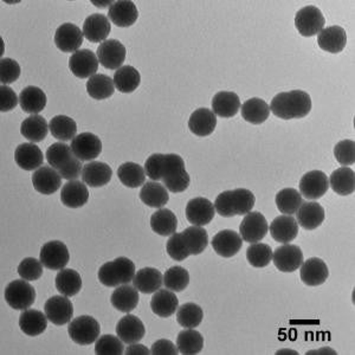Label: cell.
I'll return each mask as SVG.
<instances>
[{
	"label": "cell",
	"instance_id": "cell-53",
	"mask_svg": "<svg viewBox=\"0 0 355 355\" xmlns=\"http://www.w3.org/2000/svg\"><path fill=\"white\" fill-rule=\"evenodd\" d=\"M246 259L254 268H266L272 259V250L268 244L254 243L246 250Z\"/></svg>",
	"mask_w": 355,
	"mask_h": 355
},
{
	"label": "cell",
	"instance_id": "cell-45",
	"mask_svg": "<svg viewBox=\"0 0 355 355\" xmlns=\"http://www.w3.org/2000/svg\"><path fill=\"white\" fill-rule=\"evenodd\" d=\"M49 130L57 140L67 142L76 137L77 125L71 117L57 115L49 122Z\"/></svg>",
	"mask_w": 355,
	"mask_h": 355
},
{
	"label": "cell",
	"instance_id": "cell-24",
	"mask_svg": "<svg viewBox=\"0 0 355 355\" xmlns=\"http://www.w3.org/2000/svg\"><path fill=\"white\" fill-rule=\"evenodd\" d=\"M146 329L141 320L135 315L128 314L123 316L116 324V334L122 343L127 345L141 341L145 336Z\"/></svg>",
	"mask_w": 355,
	"mask_h": 355
},
{
	"label": "cell",
	"instance_id": "cell-5",
	"mask_svg": "<svg viewBox=\"0 0 355 355\" xmlns=\"http://www.w3.org/2000/svg\"><path fill=\"white\" fill-rule=\"evenodd\" d=\"M135 276V264L127 257H117L98 269L97 277L105 287L117 288L132 282Z\"/></svg>",
	"mask_w": 355,
	"mask_h": 355
},
{
	"label": "cell",
	"instance_id": "cell-7",
	"mask_svg": "<svg viewBox=\"0 0 355 355\" xmlns=\"http://www.w3.org/2000/svg\"><path fill=\"white\" fill-rule=\"evenodd\" d=\"M5 300L15 311H26L36 301V291L26 279H16L5 289Z\"/></svg>",
	"mask_w": 355,
	"mask_h": 355
},
{
	"label": "cell",
	"instance_id": "cell-36",
	"mask_svg": "<svg viewBox=\"0 0 355 355\" xmlns=\"http://www.w3.org/2000/svg\"><path fill=\"white\" fill-rule=\"evenodd\" d=\"M48 321L44 313L36 309H26L19 316V327L24 334L37 336L44 333L48 327Z\"/></svg>",
	"mask_w": 355,
	"mask_h": 355
},
{
	"label": "cell",
	"instance_id": "cell-56",
	"mask_svg": "<svg viewBox=\"0 0 355 355\" xmlns=\"http://www.w3.org/2000/svg\"><path fill=\"white\" fill-rule=\"evenodd\" d=\"M334 155L340 165H354L355 142L353 140H343L338 142L334 147Z\"/></svg>",
	"mask_w": 355,
	"mask_h": 355
},
{
	"label": "cell",
	"instance_id": "cell-57",
	"mask_svg": "<svg viewBox=\"0 0 355 355\" xmlns=\"http://www.w3.org/2000/svg\"><path fill=\"white\" fill-rule=\"evenodd\" d=\"M21 76V65L12 58H3L0 62V81L3 85L16 82Z\"/></svg>",
	"mask_w": 355,
	"mask_h": 355
},
{
	"label": "cell",
	"instance_id": "cell-23",
	"mask_svg": "<svg viewBox=\"0 0 355 355\" xmlns=\"http://www.w3.org/2000/svg\"><path fill=\"white\" fill-rule=\"evenodd\" d=\"M110 21L108 17L101 13H93L87 17L83 24V35L92 43H103L110 33Z\"/></svg>",
	"mask_w": 355,
	"mask_h": 355
},
{
	"label": "cell",
	"instance_id": "cell-54",
	"mask_svg": "<svg viewBox=\"0 0 355 355\" xmlns=\"http://www.w3.org/2000/svg\"><path fill=\"white\" fill-rule=\"evenodd\" d=\"M95 353L97 355H121L125 353V347L119 336L105 334L95 341Z\"/></svg>",
	"mask_w": 355,
	"mask_h": 355
},
{
	"label": "cell",
	"instance_id": "cell-29",
	"mask_svg": "<svg viewBox=\"0 0 355 355\" xmlns=\"http://www.w3.org/2000/svg\"><path fill=\"white\" fill-rule=\"evenodd\" d=\"M113 171L105 162H92L83 166L82 180L89 187H102L110 182Z\"/></svg>",
	"mask_w": 355,
	"mask_h": 355
},
{
	"label": "cell",
	"instance_id": "cell-20",
	"mask_svg": "<svg viewBox=\"0 0 355 355\" xmlns=\"http://www.w3.org/2000/svg\"><path fill=\"white\" fill-rule=\"evenodd\" d=\"M300 277L302 282L309 287H318L326 282L329 276V270L326 263L318 257H313L302 263L300 266Z\"/></svg>",
	"mask_w": 355,
	"mask_h": 355
},
{
	"label": "cell",
	"instance_id": "cell-19",
	"mask_svg": "<svg viewBox=\"0 0 355 355\" xmlns=\"http://www.w3.org/2000/svg\"><path fill=\"white\" fill-rule=\"evenodd\" d=\"M33 184L37 192L50 196L61 189V174L51 166H42L33 172Z\"/></svg>",
	"mask_w": 355,
	"mask_h": 355
},
{
	"label": "cell",
	"instance_id": "cell-40",
	"mask_svg": "<svg viewBox=\"0 0 355 355\" xmlns=\"http://www.w3.org/2000/svg\"><path fill=\"white\" fill-rule=\"evenodd\" d=\"M140 199L145 205L154 209H162V206L168 202L170 196L168 190L160 182H145L140 191Z\"/></svg>",
	"mask_w": 355,
	"mask_h": 355
},
{
	"label": "cell",
	"instance_id": "cell-44",
	"mask_svg": "<svg viewBox=\"0 0 355 355\" xmlns=\"http://www.w3.org/2000/svg\"><path fill=\"white\" fill-rule=\"evenodd\" d=\"M150 227L155 234L164 237L172 236L177 231V216L168 209H159L150 217Z\"/></svg>",
	"mask_w": 355,
	"mask_h": 355
},
{
	"label": "cell",
	"instance_id": "cell-55",
	"mask_svg": "<svg viewBox=\"0 0 355 355\" xmlns=\"http://www.w3.org/2000/svg\"><path fill=\"white\" fill-rule=\"evenodd\" d=\"M43 264L41 261H38L33 257H28L21 261V264L18 266V274L21 279L26 281H36L41 279L43 275Z\"/></svg>",
	"mask_w": 355,
	"mask_h": 355
},
{
	"label": "cell",
	"instance_id": "cell-59",
	"mask_svg": "<svg viewBox=\"0 0 355 355\" xmlns=\"http://www.w3.org/2000/svg\"><path fill=\"white\" fill-rule=\"evenodd\" d=\"M19 103V98L17 97V94L12 88L8 85H1L0 88V110L1 113H8L16 108L17 105Z\"/></svg>",
	"mask_w": 355,
	"mask_h": 355
},
{
	"label": "cell",
	"instance_id": "cell-26",
	"mask_svg": "<svg viewBox=\"0 0 355 355\" xmlns=\"http://www.w3.org/2000/svg\"><path fill=\"white\" fill-rule=\"evenodd\" d=\"M271 237L276 242L288 244L293 242L299 234V224L293 216H279L269 226Z\"/></svg>",
	"mask_w": 355,
	"mask_h": 355
},
{
	"label": "cell",
	"instance_id": "cell-8",
	"mask_svg": "<svg viewBox=\"0 0 355 355\" xmlns=\"http://www.w3.org/2000/svg\"><path fill=\"white\" fill-rule=\"evenodd\" d=\"M326 19L320 8L313 5L302 8L296 12L295 26L303 37H313L320 33L324 26Z\"/></svg>",
	"mask_w": 355,
	"mask_h": 355
},
{
	"label": "cell",
	"instance_id": "cell-13",
	"mask_svg": "<svg viewBox=\"0 0 355 355\" xmlns=\"http://www.w3.org/2000/svg\"><path fill=\"white\" fill-rule=\"evenodd\" d=\"M69 69L78 78H90L96 75L98 58L92 50L82 49L69 58Z\"/></svg>",
	"mask_w": 355,
	"mask_h": 355
},
{
	"label": "cell",
	"instance_id": "cell-30",
	"mask_svg": "<svg viewBox=\"0 0 355 355\" xmlns=\"http://www.w3.org/2000/svg\"><path fill=\"white\" fill-rule=\"evenodd\" d=\"M296 214V222L304 230H315L322 225L324 220V210L319 202H302Z\"/></svg>",
	"mask_w": 355,
	"mask_h": 355
},
{
	"label": "cell",
	"instance_id": "cell-10",
	"mask_svg": "<svg viewBox=\"0 0 355 355\" xmlns=\"http://www.w3.org/2000/svg\"><path fill=\"white\" fill-rule=\"evenodd\" d=\"M268 230H269V224L266 222V217L257 211L254 212L251 211L245 214V217L239 225L241 237L245 242L251 244L261 242L268 234Z\"/></svg>",
	"mask_w": 355,
	"mask_h": 355
},
{
	"label": "cell",
	"instance_id": "cell-51",
	"mask_svg": "<svg viewBox=\"0 0 355 355\" xmlns=\"http://www.w3.org/2000/svg\"><path fill=\"white\" fill-rule=\"evenodd\" d=\"M204 318L202 307L196 303H185L177 311V321L182 327L193 329L198 327Z\"/></svg>",
	"mask_w": 355,
	"mask_h": 355
},
{
	"label": "cell",
	"instance_id": "cell-37",
	"mask_svg": "<svg viewBox=\"0 0 355 355\" xmlns=\"http://www.w3.org/2000/svg\"><path fill=\"white\" fill-rule=\"evenodd\" d=\"M19 105L25 113L36 115L44 110L46 105V95L41 88L30 85L21 90L19 95Z\"/></svg>",
	"mask_w": 355,
	"mask_h": 355
},
{
	"label": "cell",
	"instance_id": "cell-11",
	"mask_svg": "<svg viewBox=\"0 0 355 355\" xmlns=\"http://www.w3.org/2000/svg\"><path fill=\"white\" fill-rule=\"evenodd\" d=\"M44 313L50 322L63 326L73 319V303L64 295L53 296L45 302Z\"/></svg>",
	"mask_w": 355,
	"mask_h": 355
},
{
	"label": "cell",
	"instance_id": "cell-21",
	"mask_svg": "<svg viewBox=\"0 0 355 355\" xmlns=\"http://www.w3.org/2000/svg\"><path fill=\"white\" fill-rule=\"evenodd\" d=\"M212 248L222 257L230 259L239 254L242 249L243 239L241 234L234 230H222L212 239Z\"/></svg>",
	"mask_w": 355,
	"mask_h": 355
},
{
	"label": "cell",
	"instance_id": "cell-9",
	"mask_svg": "<svg viewBox=\"0 0 355 355\" xmlns=\"http://www.w3.org/2000/svg\"><path fill=\"white\" fill-rule=\"evenodd\" d=\"M70 259L68 248L61 241H50L42 246L40 261L50 270L64 269Z\"/></svg>",
	"mask_w": 355,
	"mask_h": 355
},
{
	"label": "cell",
	"instance_id": "cell-1",
	"mask_svg": "<svg viewBox=\"0 0 355 355\" xmlns=\"http://www.w3.org/2000/svg\"><path fill=\"white\" fill-rule=\"evenodd\" d=\"M145 172L153 182H162L172 193H182L190 186L185 162L178 154H152L145 162Z\"/></svg>",
	"mask_w": 355,
	"mask_h": 355
},
{
	"label": "cell",
	"instance_id": "cell-34",
	"mask_svg": "<svg viewBox=\"0 0 355 355\" xmlns=\"http://www.w3.org/2000/svg\"><path fill=\"white\" fill-rule=\"evenodd\" d=\"M133 284L142 294H153L164 284V276L155 268H144L135 272Z\"/></svg>",
	"mask_w": 355,
	"mask_h": 355
},
{
	"label": "cell",
	"instance_id": "cell-12",
	"mask_svg": "<svg viewBox=\"0 0 355 355\" xmlns=\"http://www.w3.org/2000/svg\"><path fill=\"white\" fill-rule=\"evenodd\" d=\"M329 179L322 171H311L301 178L300 191L301 196L309 200H318L327 193Z\"/></svg>",
	"mask_w": 355,
	"mask_h": 355
},
{
	"label": "cell",
	"instance_id": "cell-33",
	"mask_svg": "<svg viewBox=\"0 0 355 355\" xmlns=\"http://www.w3.org/2000/svg\"><path fill=\"white\" fill-rule=\"evenodd\" d=\"M179 307L177 295L170 289H159L150 300V308L154 314L160 318H170L175 314Z\"/></svg>",
	"mask_w": 355,
	"mask_h": 355
},
{
	"label": "cell",
	"instance_id": "cell-17",
	"mask_svg": "<svg viewBox=\"0 0 355 355\" xmlns=\"http://www.w3.org/2000/svg\"><path fill=\"white\" fill-rule=\"evenodd\" d=\"M274 264L282 272H294L303 263V252L293 244L279 246L272 254Z\"/></svg>",
	"mask_w": 355,
	"mask_h": 355
},
{
	"label": "cell",
	"instance_id": "cell-64",
	"mask_svg": "<svg viewBox=\"0 0 355 355\" xmlns=\"http://www.w3.org/2000/svg\"><path fill=\"white\" fill-rule=\"evenodd\" d=\"M276 354H277V355H281V354L297 355V354H299V353H297V352H296V351H293V349H282V351L277 352V353H276Z\"/></svg>",
	"mask_w": 355,
	"mask_h": 355
},
{
	"label": "cell",
	"instance_id": "cell-28",
	"mask_svg": "<svg viewBox=\"0 0 355 355\" xmlns=\"http://www.w3.org/2000/svg\"><path fill=\"white\" fill-rule=\"evenodd\" d=\"M139 12L133 1L120 0L114 1L108 11V18L120 28H128L137 21Z\"/></svg>",
	"mask_w": 355,
	"mask_h": 355
},
{
	"label": "cell",
	"instance_id": "cell-18",
	"mask_svg": "<svg viewBox=\"0 0 355 355\" xmlns=\"http://www.w3.org/2000/svg\"><path fill=\"white\" fill-rule=\"evenodd\" d=\"M216 209L209 199L198 198L191 199L186 206V218L196 226L207 225L212 222Z\"/></svg>",
	"mask_w": 355,
	"mask_h": 355
},
{
	"label": "cell",
	"instance_id": "cell-41",
	"mask_svg": "<svg viewBox=\"0 0 355 355\" xmlns=\"http://www.w3.org/2000/svg\"><path fill=\"white\" fill-rule=\"evenodd\" d=\"M114 85L115 88L123 94H130L135 92L141 83V76L137 69L130 65H123L117 69L114 73Z\"/></svg>",
	"mask_w": 355,
	"mask_h": 355
},
{
	"label": "cell",
	"instance_id": "cell-58",
	"mask_svg": "<svg viewBox=\"0 0 355 355\" xmlns=\"http://www.w3.org/2000/svg\"><path fill=\"white\" fill-rule=\"evenodd\" d=\"M166 250L167 254H170L171 259L177 262H182L190 256L182 244L180 234H173L171 236L170 239L166 243Z\"/></svg>",
	"mask_w": 355,
	"mask_h": 355
},
{
	"label": "cell",
	"instance_id": "cell-60",
	"mask_svg": "<svg viewBox=\"0 0 355 355\" xmlns=\"http://www.w3.org/2000/svg\"><path fill=\"white\" fill-rule=\"evenodd\" d=\"M178 353L177 346L170 340H157L150 348V354L154 355H175Z\"/></svg>",
	"mask_w": 355,
	"mask_h": 355
},
{
	"label": "cell",
	"instance_id": "cell-63",
	"mask_svg": "<svg viewBox=\"0 0 355 355\" xmlns=\"http://www.w3.org/2000/svg\"><path fill=\"white\" fill-rule=\"evenodd\" d=\"M92 4L96 5L100 8H108V6H112L114 4V1H103V3H100V1H92Z\"/></svg>",
	"mask_w": 355,
	"mask_h": 355
},
{
	"label": "cell",
	"instance_id": "cell-61",
	"mask_svg": "<svg viewBox=\"0 0 355 355\" xmlns=\"http://www.w3.org/2000/svg\"><path fill=\"white\" fill-rule=\"evenodd\" d=\"M125 353L127 355H148L150 351L148 348L140 345V343H132L128 347L125 348Z\"/></svg>",
	"mask_w": 355,
	"mask_h": 355
},
{
	"label": "cell",
	"instance_id": "cell-42",
	"mask_svg": "<svg viewBox=\"0 0 355 355\" xmlns=\"http://www.w3.org/2000/svg\"><path fill=\"white\" fill-rule=\"evenodd\" d=\"M21 133L30 142L37 144L44 140L49 133V125L41 115H31L21 122Z\"/></svg>",
	"mask_w": 355,
	"mask_h": 355
},
{
	"label": "cell",
	"instance_id": "cell-52",
	"mask_svg": "<svg viewBox=\"0 0 355 355\" xmlns=\"http://www.w3.org/2000/svg\"><path fill=\"white\" fill-rule=\"evenodd\" d=\"M164 284L167 289L180 293L189 287L190 274L182 266H172L164 275Z\"/></svg>",
	"mask_w": 355,
	"mask_h": 355
},
{
	"label": "cell",
	"instance_id": "cell-15",
	"mask_svg": "<svg viewBox=\"0 0 355 355\" xmlns=\"http://www.w3.org/2000/svg\"><path fill=\"white\" fill-rule=\"evenodd\" d=\"M70 147L81 162H93L102 152L101 140L93 133L78 134Z\"/></svg>",
	"mask_w": 355,
	"mask_h": 355
},
{
	"label": "cell",
	"instance_id": "cell-27",
	"mask_svg": "<svg viewBox=\"0 0 355 355\" xmlns=\"http://www.w3.org/2000/svg\"><path fill=\"white\" fill-rule=\"evenodd\" d=\"M89 191L85 182L69 180L61 191V202L69 209H80L88 202Z\"/></svg>",
	"mask_w": 355,
	"mask_h": 355
},
{
	"label": "cell",
	"instance_id": "cell-38",
	"mask_svg": "<svg viewBox=\"0 0 355 355\" xmlns=\"http://www.w3.org/2000/svg\"><path fill=\"white\" fill-rule=\"evenodd\" d=\"M110 302L116 311L130 313L137 308L139 303V291L134 286L132 287L128 284H123L114 291Z\"/></svg>",
	"mask_w": 355,
	"mask_h": 355
},
{
	"label": "cell",
	"instance_id": "cell-62",
	"mask_svg": "<svg viewBox=\"0 0 355 355\" xmlns=\"http://www.w3.org/2000/svg\"><path fill=\"white\" fill-rule=\"evenodd\" d=\"M316 354L336 355V352H335L334 349H333V348H331V347H323V348H320V349H314V351L307 352V355H316Z\"/></svg>",
	"mask_w": 355,
	"mask_h": 355
},
{
	"label": "cell",
	"instance_id": "cell-43",
	"mask_svg": "<svg viewBox=\"0 0 355 355\" xmlns=\"http://www.w3.org/2000/svg\"><path fill=\"white\" fill-rule=\"evenodd\" d=\"M57 291L60 294L64 295L67 297H73L78 294L82 289V277L73 269H62L57 274L55 279Z\"/></svg>",
	"mask_w": 355,
	"mask_h": 355
},
{
	"label": "cell",
	"instance_id": "cell-48",
	"mask_svg": "<svg viewBox=\"0 0 355 355\" xmlns=\"http://www.w3.org/2000/svg\"><path fill=\"white\" fill-rule=\"evenodd\" d=\"M117 177L120 182L130 189H137L145 185V168L135 162H125L117 168Z\"/></svg>",
	"mask_w": 355,
	"mask_h": 355
},
{
	"label": "cell",
	"instance_id": "cell-47",
	"mask_svg": "<svg viewBox=\"0 0 355 355\" xmlns=\"http://www.w3.org/2000/svg\"><path fill=\"white\" fill-rule=\"evenodd\" d=\"M331 190L339 196H349L355 190L354 171L348 167H341L331 173L329 179Z\"/></svg>",
	"mask_w": 355,
	"mask_h": 355
},
{
	"label": "cell",
	"instance_id": "cell-25",
	"mask_svg": "<svg viewBox=\"0 0 355 355\" xmlns=\"http://www.w3.org/2000/svg\"><path fill=\"white\" fill-rule=\"evenodd\" d=\"M318 43L323 51L339 53L347 44V35L341 26L333 25L320 31Z\"/></svg>",
	"mask_w": 355,
	"mask_h": 355
},
{
	"label": "cell",
	"instance_id": "cell-3",
	"mask_svg": "<svg viewBox=\"0 0 355 355\" xmlns=\"http://www.w3.org/2000/svg\"><path fill=\"white\" fill-rule=\"evenodd\" d=\"M46 160L49 165L61 174L67 180H76L82 175V162L73 154L70 146L65 142H56L46 150Z\"/></svg>",
	"mask_w": 355,
	"mask_h": 355
},
{
	"label": "cell",
	"instance_id": "cell-32",
	"mask_svg": "<svg viewBox=\"0 0 355 355\" xmlns=\"http://www.w3.org/2000/svg\"><path fill=\"white\" fill-rule=\"evenodd\" d=\"M180 239L189 254H202L209 245V234L202 226H190L180 232Z\"/></svg>",
	"mask_w": 355,
	"mask_h": 355
},
{
	"label": "cell",
	"instance_id": "cell-4",
	"mask_svg": "<svg viewBox=\"0 0 355 355\" xmlns=\"http://www.w3.org/2000/svg\"><path fill=\"white\" fill-rule=\"evenodd\" d=\"M254 202L256 198L251 191L237 189L222 192L216 199L214 205L219 216L230 218L234 216H245L249 214L254 209Z\"/></svg>",
	"mask_w": 355,
	"mask_h": 355
},
{
	"label": "cell",
	"instance_id": "cell-50",
	"mask_svg": "<svg viewBox=\"0 0 355 355\" xmlns=\"http://www.w3.org/2000/svg\"><path fill=\"white\" fill-rule=\"evenodd\" d=\"M275 202L281 214L293 216L297 212L300 206L302 205L303 200L299 191L295 189H284L276 194Z\"/></svg>",
	"mask_w": 355,
	"mask_h": 355
},
{
	"label": "cell",
	"instance_id": "cell-39",
	"mask_svg": "<svg viewBox=\"0 0 355 355\" xmlns=\"http://www.w3.org/2000/svg\"><path fill=\"white\" fill-rule=\"evenodd\" d=\"M241 113L246 122L252 125H262L270 115V107L262 98L254 97L244 102Z\"/></svg>",
	"mask_w": 355,
	"mask_h": 355
},
{
	"label": "cell",
	"instance_id": "cell-22",
	"mask_svg": "<svg viewBox=\"0 0 355 355\" xmlns=\"http://www.w3.org/2000/svg\"><path fill=\"white\" fill-rule=\"evenodd\" d=\"M15 162L24 171H36L42 167L44 155L41 148L33 142H25L15 150Z\"/></svg>",
	"mask_w": 355,
	"mask_h": 355
},
{
	"label": "cell",
	"instance_id": "cell-14",
	"mask_svg": "<svg viewBox=\"0 0 355 355\" xmlns=\"http://www.w3.org/2000/svg\"><path fill=\"white\" fill-rule=\"evenodd\" d=\"M96 56L105 69L117 70L121 68L125 60V45L117 40H107L98 45Z\"/></svg>",
	"mask_w": 355,
	"mask_h": 355
},
{
	"label": "cell",
	"instance_id": "cell-6",
	"mask_svg": "<svg viewBox=\"0 0 355 355\" xmlns=\"http://www.w3.org/2000/svg\"><path fill=\"white\" fill-rule=\"evenodd\" d=\"M68 333L73 343L87 346L100 338L101 327L96 319L89 315H82L69 322Z\"/></svg>",
	"mask_w": 355,
	"mask_h": 355
},
{
	"label": "cell",
	"instance_id": "cell-49",
	"mask_svg": "<svg viewBox=\"0 0 355 355\" xmlns=\"http://www.w3.org/2000/svg\"><path fill=\"white\" fill-rule=\"evenodd\" d=\"M177 347L180 354H198L204 347V338L199 331L186 328L178 334Z\"/></svg>",
	"mask_w": 355,
	"mask_h": 355
},
{
	"label": "cell",
	"instance_id": "cell-31",
	"mask_svg": "<svg viewBox=\"0 0 355 355\" xmlns=\"http://www.w3.org/2000/svg\"><path fill=\"white\" fill-rule=\"evenodd\" d=\"M217 125V117L212 110L199 108L194 110L189 120V128L197 137H209Z\"/></svg>",
	"mask_w": 355,
	"mask_h": 355
},
{
	"label": "cell",
	"instance_id": "cell-2",
	"mask_svg": "<svg viewBox=\"0 0 355 355\" xmlns=\"http://www.w3.org/2000/svg\"><path fill=\"white\" fill-rule=\"evenodd\" d=\"M311 97L303 90L279 93L272 98L270 112L282 120H294L307 116L311 112Z\"/></svg>",
	"mask_w": 355,
	"mask_h": 355
},
{
	"label": "cell",
	"instance_id": "cell-16",
	"mask_svg": "<svg viewBox=\"0 0 355 355\" xmlns=\"http://www.w3.org/2000/svg\"><path fill=\"white\" fill-rule=\"evenodd\" d=\"M83 31L73 23H64L57 28L55 44L63 53H76L83 43Z\"/></svg>",
	"mask_w": 355,
	"mask_h": 355
},
{
	"label": "cell",
	"instance_id": "cell-46",
	"mask_svg": "<svg viewBox=\"0 0 355 355\" xmlns=\"http://www.w3.org/2000/svg\"><path fill=\"white\" fill-rule=\"evenodd\" d=\"M115 85L114 81L107 75L96 73L89 78L87 82V92L89 96L93 97L94 100H105L113 96Z\"/></svg>",
	"mask_w": 355,
	"mask_h": 355
},
{
	"label": "cell",
	"instance_id": "cell-35",
	"mask_svg": "<svg viewBox=\"0 0 355 355\" xmlns=\"http://www.w3.org/2000/svg\"><path fill=\"white\" fill-rule=\"evenodd\" d=\"M241 100L239 95L232 92H219L212 98V112L216 115L230 119L239 114Z\"/></svg>",
	"mask_w": 355,
	"mask_h": 355
}]
</instances>
